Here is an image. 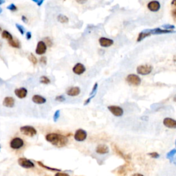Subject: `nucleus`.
<instances>
[{"instance_id":"72a5a7b5","label":"nucleus","mask_w":176,"mask_h":176,"mask_svg":"<svg viewBox=\"0 0 176 176\" xmlns=\"http://www.w3.org/2000/svg\"><path fill=\"white\" fill-rule=\"evenodd\" d=\"M148 155L151 157H153V158H158L160 157V154L157 153V152H152V153H148Z\"/></svg>"},{"instance_id":"423d86ee","label":"nucleus","mask_w":176,"mask_h":176,"mask_svg":"<svg viewBox=\"0 0 176 176\" xmlns=\"http://www.w3.org/2000/svg\"><path fill=\"white\" fill-rule=\"evenodd\" d=\"M108 109L116 117H120L123 115L124 110L122 107L116 105L108 106Z\"/></svg>"},{"instance_id":"2eb2a0df","label":"nucleus","mask_w":176,"mask_h":176,"mask_svg":"<svg viewBox=\"0 0 176 176\" xmlns=\"http://www.w3.org/2000/svg\"><path fill=\"white\" fill-rule=\"evenodd\" d=\"M14 94L19 98L23 99L26 97L28 94V90L25 87H20L14 90Z\"/></svg>"},{"instance_id":"4c0bfd02","label":"nucleus","mask_w":176,"mask_h":176,"mask_svg":"<svg viewBox=\"0 0 176 176\" xmlns=\"http://www.w3.org/2000/svg\"><path fill=\"white\" fill-rule=\"evenodd\" d=\"M54 176H69V175L66 173H63V172L58 171L56 174H55Z\"/></svg>"},{"instance_id":"b1692460","label":"nucleus","mask_w":176,"mask_h":176,"mask_svg":"<svg viewBox=\"0 0 176 176\" xmlns=\"http://www.w3.org/2000/svg\"><path fill=\"white\" fill-rule=\"evenodd\" d=\"M176 154V148H173V149L170 150L168 153L166 154V158H168L170 160V162H172L173 159L174 158V155Z\"/></svg>"},{"instance_id":"7c9ffc66","label":"nucleus","mask_w":176,"mask_h":176,"mask_svg":"<svg viewBox=\"0 0 176 176\" xmlns=\"http://www.w3.org/2000/svg\"><path fill=\"white\" fill-rule=\"evenodd\" d=\"M7 9L12 11V12H15V11L17 10V7L16 6L14 3H11V4L7 6Z\"/></svg>"},{"instance_id":"aec40b11","label":"nucleus","mask_w":176,"mask_h":176,"mask_svg":"<svg viewBox=\"0 0 176 176\" xmlns=\"http://www.w3.org/2000/svg\"><path fill=\"white\" fill-rule=\"evenodd\" d=\"M151 36V33H150L149 29H146V30H142V32L139 33L138 36L137 38V41L138 42L142 41L143 39H144L146 37H148V36Z\"/></svg>"},{"instance_id":"5701e85b","label":"nucleus","mask_w":176,"mask_h":176,"mask_svg":"<svg viewBox=\"0 0 176 176\" xmlns=\"http://www.w3.org/2000/svg\"><path fill=\"white\" fill-rule=\"evenodd\" d=\"M57 20L58 22L61 23H68L69 19L67 16L63 15V14H58L57 16Z\"/></svg>"},{"instance_id":"2f4dec72","label":"nucleus","mask_w":176,"mask_h":176,"mask_svg":"<svg viewBox=\"0 0 176 176\" xmlns=\"http://www.w3.org/2000/svg\"><path fill=\"white\" fill-rule=\"evenodd\" d=\"M15 25H16V28H17V30L19 31L20 33H21V34H22V35H23V34H24L25 30H24V28H23V27L21 25L19 24V23H16Z\"/></svg>"},{"instance_id":"8fccbe9b","label":"nucleus","mask_w":176,"mask_h":176,"mask_svg":"<svg viewBox=\"0 0 176 176\" xmlns=\"http://www.w3.org/2000/svg\"><path fill=\"white\" fill-rule=\"evenodd\" d=\"M2 12V8H0V13H1Z\"/></svg>"},{"instance_id":"79ce46f5","label":"nucleus","mask_w":176,"mask_h":176,"mask_svg":"<svg viewBox=\"0 0 176 176\" xmlns=\"http://www.w3.org/2000/svg\"><path fill=\"white\" fill-rule=\"evenodd\" d=\"M172 15H173V17L176 18V9H174V10H172Z\"/></svg>"},{"instance_id":"c756f323","label":"nucleus","mask_w":176,"mask_h":176,"mask_svg":"<svg viewBox=\"0 0 176 176\" xmlns=\"http://www.w3.org/2000/svg\"><path fill=\"white\" fill-rule=\"evenodd\" d=\"M162 28H163L164 30H173L175 28V25H170V24H164L162 25Z\"/></svg>"},{"instance_id":"0eeeda50","label":"nucleus","mask_w":176,"mask_h":176,"mask_svg":"<svg viewBox=\"0 0 176 176\" xmlns=\"http://www.w3.org/2000/svg\"><path fill=\"white\" fill-rule=\"evenodd\" d=\"M87 133L85 130L79 129L76 130V132L74 133V139L75 140L78 141V142H82V141L85 140V139L87 138Z\"/></svg>"},{"instance_id":"e433bc0d","label":"nucleus","mask_w":176,"mask_h":176,"mask_svg":"<svg viewBox=\"0 0 176 176\" xmlns=\"http://www.w3.org/2000/svg\"><path fill=\"white\" fill-rule=\"evenodd\" d=\"M95 96H96V95H93V96H89V98H88L87 100H85V102H84V105H87V104H88L89 103V102H90V101L91 100V99L92 98H94L95 97Z\"/></svg>"},{"instance_id":"f257e3e1","label":"nucleus","mask_w":176,"mask_h":176,"mask_svg":"<svg viewBox=\"0 0 176 176\" xmlns=\"http://www.w3.org/2000/svg\"><path fill=\"white\" fill-rule=\"evenodd\" d=\"M45 140L57 147H63L67 144L68 140L65 135L57 133H50L45 135Z\"/></svg>"},{"instance_id":"9b49d317","label":"nucleus","mask_w":176,"mask_h":176,"mask_svg":"<svg viewBox=\"0 0 176 176\" xmlns=\"http://www.w3.org/2000/svg\"><path fill=\"white\" fill-rule=\"evenodd\" d=\"M85 70H86V68H85V65L80 63H76L72 68L73 72H74L75 74H77V75L82 74L84 72H85Z\"/></svg>"},{"instance_id":"412c9836","label":"nucleus","mask_w":176,"mask_h":176,"mask_svg":"<svg viewBox=\"0 0 176 176\" xmlns=\"http://www.w3.org/2000/svg\"><path fill=\"white\" fill-rule=\"evenodd\" d=\"M8 43L9 44V45L12 47H14V48H20L21 47V43H20L18 39H12L11 41H8Z\"/></svg>"},{"instance_id":"37998d69","label":"nucleus","mask_w":176,"mask_h":176,"mask_svg":"<svg viewBox=\"0 0 176 176\" xmlns=\"http://www.w3.org/2000/svg\"><path fill=\"white\" fill-rule=\"evenodd\" d=\"M133 176H144V175H143L142 174H140V173H135Z\"/></svg>"},{"instance_id":"7ed1b4c3","label":"nucleus","mask_w":176,"mask_h":176,"mask_svg":"<svg viewBox=\"0 0 176 176\" xmlns=\"http://www.w3.org/2000/svg\"><path fill=\"white\" fill-rule=\"evenodd\" d=\"M24 146V141L19 137H14L10 142V146L12 149H19Z\"/></svg>"},{"instance_id":"f03ea898","label":"nucleus","mask_w":176,"mask_h":176,"mask_svg":"<svg viewBox=\"0 0 176 176\" xmlns=\"http://www.w3.org/2000/svg\"><path fill=\"white\" fill-rule=\"evenodd\" d=\"M20 131H21V133H23V135L29 137L34 136V135H36V133H37V131H36L35 128L33 127L32 126L29 125L21 126V127H20Z\"/></svg>"},{"instance_id":"c03bdc74","label":"nucleus","mask_w":176,"mask_h":176,"mask_svg":"<svg viewBox=\"0 0 176 176\" xmlns=\"http://www.w3.org/2000/svg\"><path fill=\"white\" fill-rule=\"evenodd\" d=\"M171 5L176 6V0H174V1H171Z\"/></svg>"},{"instance_id":"a878e982","label":"nucleus","mask_w":176,"mask_h":176,"mask_svg":"<svg viewBox=\"0 0 176 176\" xmlns=\"http://www.w3.org/2000/svg\"><path fill=\"white\" fill-rule=\"evenodd\" d=\"M28 59L31 63L33 64V65H36V64H37L38 63V59L36 58V57L34 54H32V53H30V55H29Z\"/></svg>"},{"instance_id":"a19ab883","label":"nucleus","mask_w":176,"mask_h":176,"mask_svg":"<svg viewBox=\"0 0 176 176\" xmlns=\"http://www.w3.org/2000/svg\"><path fill=\"white\" fill-rule=\"evenodd\" d=\"M21 20L23 21V22H24V23H28V20L27 17L24 15L21 16Z\"/></svg>"},{"instance_id":"f8f14e48","label":"nucleus","mask_w":176,"mask_h":176,"mask_svg":"<svg viewBox=\"0 0 176 176\" xmlns=\"http://www.w3.org/2000/svg\"><path fill=\"white\" fill-rule=\"evenodd\" d=\"M163 124L169 129H176V120L171 118H165L163 120Z\"/></svg>"},{"instance_id":"58836bf2","label":"nucleus","mask_w":176,"mask_h":176,"mask_svg":"<svg viewBox=\"0 0 176 176\" xmlns=\"http://www.w3.org/2000/svg\"><path fill=\"white\" fill-rule=\"evenodd\" d=\"M33 1L34 2H35L36 4H37V6H41L42 5V3H43V0H33Z\"/></svg>"},{"instance_id":"4468645a","label":"nucleus","mask_w":176,"mask_h":176,"mask_svg":"<svg viewBox=\"0 0 176 176\" xmlns=\"http://www.w3.org/2000/svg\"><path fill=\"white\" fill-rule=\"evenodd\" d=\"M99 44L103 47H108L111 46L113 44V41L111 38L107 37H100L98 40Z\"/></svg>"},{"instance_id":"ea45409f","label":"nucleus","mask_w":176,"mask_h":176,"mask_svg":"<svg viewBox=\"0 0 176 176\" xmlns=\"http://www.w3.org/2000/svg\"><path fill=\"white\" fill-rule=\"evenodd\" d=\"M31 38H32V33L30 31H28V32H26V38L27 40H30Z\"/></svg>"},{"instance_id":"6e6552de","label":"nucleus","mask_w":176,"mask_h":176,"mask_svg":"<svg viewBox=\"0 0 176 176\" xmlns=\"http://www.w3.org/2000/svg\"><path fill=\"white\" fill-rule=\"evenodd\" d=\"M18 163L20 166L25 168H30L34 167V164L30 160L25 157H20L18 159Z\"/></svg>"},{"instance_id":"6ab92c4d","label":"nucleus","mask_w":176,"mask_h":176,"mask_svg":"<svg viewBox=\"0 0 176 176\" xmlns=\"http://www.w3.org/2000/svg\"><path fill=\"white\" fill-rule=\"evenodd\" d=\"M32 100L33 102H34V103L38 104H44L46 102V98H44V97H43L42 96H40V95H38V94L34 95L32 98Z\"/></svg>"},{"instance_id":"f704fd0d","label":"nucleus","mask_w":176,"mask_h":176,"mask_svg":"<svg viewBox=\"0 0 176 176\" xmlns=\"http://www.w3.org/2000/svg\"><path fill=\"white\" fill-rule=\"evenodd\" d=\"M45 41H46V42H45V41H44V42H45V44H46V45H47L49 47L52 46V40L50 39V38L46 37L45 38Z\"/></svg>"},{"instance_id":"a18cd8bd","label":"nucleus","mask_w":176,"mask_h":176,"mask_svg":"<svg viewBox=\"0 0 176 176\" xmlns=\"http://www.w3.org/2000/svg\"><path fill=\"white\" fill-rule=\"evenodd\" d=\"M5 3V1L4 0H0V6H1V4H3V3Z\"/></svg>"},{"instance_id":"603ef678","label":"nucleus","mask_w":176,"mask_h":176,"mask_svg":"<svg viewBox=\"0 0 176 176\" xmlns=\"http://www.w3.org/2000/svg\"><path fill=\"white\" fill-rule=\"evenodd\" d=\"M175 146H176V140H175Z\"/></svg>"},{"instance_id":"1a4fd4ad","label":"nucleus","mask_w":176,"mask_h":176,"mask_svg":"<svg viewBox=\"0 0 176 176\" xmlns=\"http://www.w3.org/2000/svg\"><path fill=\"white\" fill-rule=\"evenodd\" d=\"M47 45L43 41H40L37 43L36 47L35 50V52L38 55H43L46 52Z\"/></svg>"},{"instance_id":"864d4df0","label":"nucleus","mask_w":176,"mask_h":176,"mask_svg":"<svg viewBox=\"0 0 176 176\" xmlns=\"http://www.w3.org/2000/svg\"><path fill=\"white\" fill-rule=\"evenodd\" d=\"M0 149H1V145H0Z\"/></svg>"},{"instance_id":"bb28decb","label":"nucleus","mask_w":176,"mask_h":176,"mask_svg":"<svg viewBox=\"0 0 176 176\" xmlns=\"http://www.w3.org/2000/svg\"><path fill=\"white\" fill-rule=\"evenodd\" d=\"M38 164L40 166H41V167H43L44 168H46V169L47 170H56V171H60V169H58V168H51V167H49V166H47L46 165H45L44 164H43L41 162H37Z\"/></svg>"},{"instance_id":"39448f33","label":"nucleus","mask_w":176,"mask_h":176,"mask_svg":"<svg viewBox=\"0 0 176 176\" xmlns=\"http://www.w3.org/2000/svg\"><path fill=\"white\" fill-rule=\"evenodd\" d=\"M126 81L131 85L138 86L141 83V78L136 74H131L126 77Z\"/></svg>"},{"instance_id":"dca6fc26","label":"nucleus","mask_w":176,"mask_h":176,"mask_svg":"<svg viewBox=\"0 0 176 176\" xmlns=\"http://www.w3.org/2000/svg\"><path fill=\"white\" fill-rule=\"evenodd\" d=\"M80 93V89L79 87H69L68 89L67 90V96H78Z\"/></svg>"},{"instance_id":"c85d7f7f","label":"nucleus","mask_w":176,"mask_h":176,"mask_svg":"<svg viewBox=\"0 0 176 176\" xmlns=\"http://www.w3.org/2000/svg\"><path fill=\"white\" fill-rule=\"evenodd\" d=\"M98 84L97 83V82H96V83L94 84L93 86V88H92V90H91V91L90 92V96H93V95H96V93H97V90H98Z\"/></svg>"},{"instance_id":"3c124183","label":"nucleus","mask_w":176,"mask_h":176,"mask_svg":"<svg viewBox=\"0 0 176 176\" xmlns=\"http://www.w3.org/2000/svg\"><path fill=\"white\" fill-rule=\"evenodd\" d=\"M1 30H1V26H0V33H1Z\"/></svg>"},{"instance_id":"c9c22d12","label":"nucleus","mask_w":176,"mask_h":176,"mask_svg":"<svg viewBox=\"0 0 176 176\" xmlns=\"http://www.w3.org/2000/svg\"><path fill=\"white\" fill-rule=\"evenodd\" d=\"M39 61H40V63H42V64H43V65H46V63H47V58H46V56H41V58H40V59H39Z\"/></svg>"},{"instance_id":"49530a36","label":"nucleus","mask_w":176,"mask_h":176,"mask_svg":"<svg viewBox=\"0 0 176 176\" xmlns=\"http://www.w3.org/2000/svg\"><path fill=\"white\" fill-rule=\"evenodd\" d=\"M172 162H173L174 164H175V165H176V157H175V158H173V161H172Z\"/></svg>"},{"instance_id":"20e7f679","label":"nucleus","mask_w":176,"mask_h":176,"mask_svg":"<svg viewBox=\"0 0 176 176\" xmlns=\"http://www.w3.org/2000/svg\"><path fill=\"white\" fill-rule=\"evenodd\" d=\"M152 70H153V67L150 65H141L138 66V67L136 68V72L138 74L143 75V76L149 74Z\"/></svg>"},{"instance_id":"473e14b6","label":"nucleus","mask_w":176,"mask_h":176,"mask_svg":"<svg viewBox=\"0 0 176 176\" xmlns=\"http://www.w3.org/2000/svg\"><path fill=\"white\" fill-rule=\"evenodd\" d=\"M55 100H56V101H58V102H64L65 100V98L63 95H58V96H56V98H55Z\"/></svg>"},{"instance_id":"393cba45","label":"nucleus","mask_w":176,"mask_h":176,"mask_svg":"<svg viewBox=\"0 0 176 176\" xmlns=\"http://www.w3.org/2000/svg\"><path fill=\"white\" fill-rule=\"evenodd\" d=\"M50 80L48 77L46 76H42L40 77V82L42 84H45V85H47V84L50 83Z\"/></svg>"},{"instance_id":"de8ad7c7","label":"nucleus","mask_w":176,"mask_h":176,"mask_svg":"<svg viewBox=\"0 0 176 176\" xmlns=\"http://www.w3.org/2000/svg\"><path fill=\"white\" fill-rule=\"evenodd\" d=\"M173 101L176 102V95H175V96H174V98H173Z\"/></svg>"},{"instance_id":"cd10ccee","label":"nucleus","mask_w":176,"mask_h":176,"mask_svg":"<svg viewBox=\"0 0 176 176\" xmlns=\"http://www.w3.org/2000/svg\"><path fill=\"white\" fill-rule=\"evenodd\" d=\"M60 111L59 109L56 110L54 113V116H53V120H54V122H56L58 119L60 118Z\"/></svg>"},{"instance_id":"a211bd4d","label":"nucleus","mask_w":176,"mask_h":176,"mask_svg":"<svg viewBox=\"0 0 176 176\" xmlns=\"http://www.w3.org/2000/svg\"><path fill=\"white\" fill-rule=\"evenodd\" d=\"M109 151V147L106 145V144H99V145L97 146V147L96 148V152L98 154H101V155H103V154L108 153Z\"/></svg>"},{"instance_id":"9d476101","label":"nucleus","mask_w":176,"mask_h":176,"mask_svg":"<svg viewBox=\"0 0 176 176\" xmlns=\"http://www.w3.org/2000/svg\"><path fill=\"white\" fill-rule=\"evenodd\" d=\"M151 35H155V34H171V33L175 32L173 30H167L160 28H156L154 29H149Z\"/></svg>"},{"instance_id":"09e8293b","label":"nucleus","mask_w":176,"mask_h":176,"mask_svg":"<svg viewBox=\"0 0 176 176\" xmlns=\"http://www.w3.org/2000/svg\"><path fill=\"white\" fill-rule=\"evenodd\" d=\"M1 47H2V44H1V42H0V50L1 49Z\"/></svg>"},{"instance_id":"4be33fe9","label":"nucleus","mask_w":176,"mask_h":176,"mask_svg":"<svg viewBox=\"0 0 176 176\" xmlns=\"http://www.w3.org/2000/svg\"><path fill=\"white\" fill-rule=\"evenodd\" d=\"M1 37L3 38H5V39L8 40V41L13 39V36H12V34L7 30L2 31V32H1Z\"/></svg>"},{"instance_id":"ddd939ff","label":"nucleus","mask_w":176,"mask_h":176,"mask_svg":"<svg viewBox=\"0 0 176 176\" xmlns=\"http://www.w3.org/2000/svg\"><path fill=\"white\" fill-rule=\"evenodd\" d=\"M160 3L157 1H151L147 4V8L151 12H157L160 9Z\"/></svg>"},{"instance_id":"f3484780","label":"nucleus","mask_w":176,"mask_h":176,"mask_svg":"<svg viewBox=\"0 0 176 176\" xmlns=\"http://www.w3.org/2000/svg\"><path fill=\"white\" fill-rule=\"evenodd\" d=\"M14 103H15V100H14V98H12L11 96L6 97L3 100V105L6 107H13Z\"/></svg>"}]
</instances>
